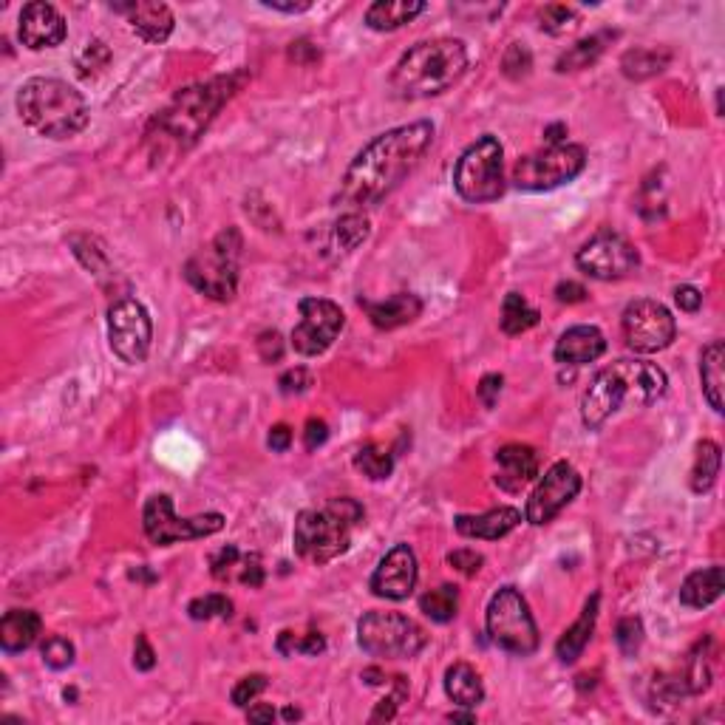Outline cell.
Returning <instances> with one entry per match:
<instances>
[{
	"mask_svg": "<svg viewBox=\"0 0 725 725\" xmlns=\"http://www.w3.org/2000/svg\"><path fill=\"white\" fill-rule=\"evenodd\" d=\"M669 377L658 363L649 360H615L592 377L581 397V422L598 431L604 422L621 411L624 403L652 405L666 394Z\"/></svg>",
	"mask_w": 725,
	"mask_h": 725,
	"instance_id": "7a4b0ae2",
	"label": "cell"
},
{
	"mask_svg": "<svg viewBox=\"0 0 725 725\" xmlns=\"http://www.w3.org/2000/svg\"><path fill=\"white\" fill-rule=\"evenodd\" d=\"M539 323V309L527 304V298L519 292H510L502 304V332L505 335H524Z\"/></svg>",
	"mask_w": 725,
	"mask_h": 725,
	"instance_id": "836d02e7",
	"label": "cell"
},
{
	"mask_svg": "<svg viewBox=\"0 0 725 725\" xmlns=\"http://www.w3.org/2000/svg\"><path fill=\"white\" fill-rule=\"evenodd\" d=\"M114 12L128 17L136 37L145 43H165L173 34V12L165 3L156 0H131V3H114Z\"/></svg>",
	"mask_w": 725,
	"mask_h": 725,
	"instance_id": "ffe728a7",
	"label": "cell"
},
{
	"mask_svg": "<svg viewBox=\"0 0 725 725\" xmlns=\"http://www.w3.org/2000/svg\"><path fill=\"white\" fill-rule=\"evenodd\" d=\"M675 301L683 312H697V309L703 306V292L697 287H689V284H686V287L675 289Z\"/></svg>",
	"mask_w": 725,
	"mask_h": 725,
	"instance_id": "6f0895ef",
	"label": "cell"
},
{
	"mask_svg": "<svg viewBox=\"0 0 725 725\" xmlns=\"http://www.w3.org/2000/svg\"><path fill=\"white\" fill-rule=\"evenodd\" d=\"M607 352V338L598 326H570L558 338L553 357L561 366H584Z\"/></svg>",
	"mask_w": 725,
	"mask_h": 725,
	"instance_id": "7402d4cb",
	"label": "cell"
},
{
	"mask_svg": "<svg viewBox=\"0 0 725 725\" xmlns=\"http://www.w3.org/2000/svg\"><path fill=\"white\" fill-rule=\"evenodd\" d=\"M456 193L471 204L496 202L505 193V151L496 136H479L456 159Z\"/></svg>",
	"mask_w": 725,
	"mask_h": 725,
	"instance_id": "ba28073f",
	"label": "cell"
},
{
	"mask_svg": "<svg viewBox=\"0 0 725 725\" xmlns=\"http://www.w3.org/2000/svg\"><path fill=\"white\" fill-rule=\"evenodd\" d=\"M431 142H434V125L428 119L374 136L343 173L340 202L355 204V207L380 204L420 165Z\"/></svg>",
	"mask_w": 725,
	"mask_h": 725,
	"instance_id": "6da1fadb",
	"label": "cell"
},
{
	"mask_svg": "<svg viewBox=\"0 0 725 725\" xmlns=\"http://www.w3.org/2000/svg\"><path fill=\"white\" fill-rule=\"evenodd\" d=\"M530 68H533V54H530V49L524 43H510L505 57H502L505 77H510V80H524L530 74Z\"/></svg>",
	"mask_w": 725,
	"mask_h": 725,
	"instance_id": "f6af8a7d",
	"label": "cell"
},
{
	"mask_svg": "<svg viewBox=\"0 0 725 725\" xmlns=\"http://www.w3.org/2000/svg\"><path fill=\"white\" fill-rule=\"evenodd\" d=\"M258 355L264 363H278L281 357H284V340L281 335L272 329V332H264L261 338H258Z\"/></svg>",
	"mask_w": 725,
	"mask_h": 725,
	"instance_id": "db71d44e",
	"label": "cell"
},
{
	"mask_svg": "<svg viewBox=\"0 0 725 725\" xmlns=\"http://www.w3.org/2000/svg\"><path fill=\"white\" fill-rule=\"evenodd\" d=\"M502 386H505V377L502 374H485L479 380V386H476V397L482 400L485 408H493L496 400H499V394H502Z\"/></svg>",
	"mask_w": 725,
	"mask_h": 725,
	"instance_id": "f5cc1de1",
	"label": "cell"
},
{
	"mask_svg": "<svg viewBox=\"0 0 725 725\" xmlns=\"http://www.w3.org/2000/svg\"><path fill=\"white\" fill-rule=\"evenodd\" d=\"M624 340L626 346L638 355H655L672 346L677 335V323L672 312L660 301H632L624 309Z\"/></svg>",
	"mask_w": 725,
	"mask_h": 725,
	"instance_id": "5bb4252c",
	"label": "cell"
},
{
	"mask_svg": "<svg viewBox=\"0 0 725 725\" xmlns=\"http://www.w3.org/2000/svg\"><path fill=\"white\" fill-rule=\"evenodd\" d=\"M244 80V74H233V77H216L210 83H199L185 88L176 100L170 102L168 108L156 117V131L162 139L176 148H187L193 145L199 136L207 131V125L216 119L221 105L230 100L238 91V85Z\"/></svg>",
	"mask_w": 725,
	"mask_h": 725,
	"instance_id": "5b68a950",
	"label": "cell"
},
{
	"mask_svg": "<svg viewBox=\"0 0 725 725\" xmlns=\"http://www.w3.org/2000/svg\"><path fill=\"white\" fill-rule=\"evenodd\" d=\"M420 609L437 624H448L454 621L456 612H459V590L454 584H442L437 590L425 592L420 598Z\"/></svg>",
	"mask_w": 725,
	"mask_h": 725,
	"instance_id": "e575fe53",
	"label": "cell"
},
{
	"mask_svg": "<svg viewBox=\"0 0 725 725\" xmlns=\"http://www.w3.org/2000/svg\"><path fill=\"white\" fill-rule=\"evenodd\" d=\"M238 561H241V553H238V547L227 544V547L221 550L219 556H213V578H219V581H227V578H233V570H238Z\"/></svg>",
	"mask_w": 725,
	"mask_h": 725,
	"instance_id": "c3c4849f",
	"label": "cell"
},
{
	"mask_svg": "<svg viewBox=\"0 0 725 725\" xmlns=\"http://www.w3.org/2000/svg\"><path fill=\"white\" fill-rule=\"evenodd\" d=\"M711 680H714V641L703 638L689 652L683 683H686L689 694H703L711 686Z\"/></svg>",
	"mask_w": 725,
	"mask_h": 725,
	"instance_id": "4dcf8cb0",
	"label": "cell"
},
{
	"mask_svg": "<svg viewBox=\"0 0 725 725\" xmlns=\"http://www.w3.org/2000/svg\"><path fill=\"white\" fill-rule=\"evenodd\" d=\"M496 465H499L496 485L507 493H519L539 476V454L522 442H510L505 448H499Z\"/></svg>",
	"mask_w": 725,
	"mask_h": 725,
	"instance_id": "44dd1931",
	"label": "cell"
},
{
	"mask_svg": "<svg viewBox=\"0 0 725 725\" xmlns=\"http://www.w3.org/2000/svg\"><path fill=\"white\" fill-rule=\"evenodd\" d=\"M267 689V677L264 675H247L238 680L236 686H233V692H230V700H233V706L238 709H247L250 703H253L258 694Z\"/></svg>",
	"mask_w": 725,
	"mask_h": 725,
	"instance_id": "7dc6e473",
	"label": "cell"
},
{
	"mask_svg": "<svg viewBox=\"0 0 725 725\" xmlns=\"http://www.w3.org/2000/svg\"><path fill=\"white\" fill-rule=\"evenodd\" d=\"M425 12L422 0H377L366 9V26L374 32H394Z\"/></svg>",
	"mask_w": 725,
	"mask_h": 725,
	"instance_id": "83f0119b",
	"label": "cell"
},
{
	"mask_svg": "<svg viewBox=\"0 0 725 725\" xmlns=\"http://www.w3.org/2000/svg\"><path fill=\"white\" fill-rule=\"evenodd\" d=\"M522 524V510L516 507H493L488 513L479 516H456V533L465 539H482V541H499L505 539L507 533H513Z\"/></svg>",
	"mask_w": 725,
	"mask_h": 725,
	"instance_id": "603a6c76",
	"label": "cell"
},
{
	"mask_svg": "<svg viewBox=\"0 0 725 725\" xmlns=\"http://www.w3.org/2000/svg\"><path fill=\"white\" fill-rule=\"evenodd\" d=\"M417 578H420V564L414 550L408 544H394L377 564V570L371 573L369 590L386 601H405L417 587Z\"/></svg>",
	"mask_w": 725,
	"mask_h": 725,
	"instance_id": "ac0fdd59",
	"label": "cell"
},
{
	"mask_svg": "<svg viewBox=\"0 0 725 725\" xmlns=\"http://www.w3.org/2000/svg\"><path fill=\"white\" fill-rule=\"evenodd\" d=\"M108 63H111V49H108L102 40H88L85 49L77 54V74H80L83 80H91V77H97Z\"/></svg>",
	"mask_w": 725,
	"mask_h": 725,
	"instance_id": "b9f144b4",
	"label": "cell"
},
{
	"mask_svg": "<svg viewBox=\"0 0 725 725\" xmlns=\"http://www.w3.org/2000/svg\"><path fill=\"white\" fill-rule=\"evenodd\" d=\"M238 258H241V236L236 227L221 230L207 247L190 255L185 264V278L190 287L213 301H230L238 287Z\"/></svg>",
	"mask_w": 725,
	"mask_h": 725,
	"instance_id": "52a82bcc",
	"label": "cell"
},
{
	"mask_svg": "<svg viewBox=\"0 0 725 725\" xmlns=\"http://www.w3.org/2000/svg\"><path fill=\"white\" fill-rule=\"evenodd\" d=\"M187 615L193 621H213V618H230L233 615V601L221 592H210V595H202V598H193L190 607H187Z\"/></svg>",
	"mask_w": 725,
	"mask_h": 725,
	"instance_id": "60d3db41",
	"label": "cell"
},
{
	"mask_svg": "<svg viewBox=\"0 0 725 725\" xmlns=\"http://www.w3.org/2000/svg\"><path fill=\"white\" fill-rule=\"evenodd\" d=\"M578 493H581V473L575 471L570 462H556L530 493L527 507H524V519L536 527L553 522Z\"/></svg>",
	"mask_w": 725,
	"mask_h": 725,
	"instance_id": "e0dca14e",
	"label": "cell"
},
{
	"mask_svg": "<svg viewBox=\"0 0 725 725\" xmlns=\"http://www.w3.org/2000/svg\"><path fill=\"white\" fill-rule=\"evenodd\" d=\"M71 250L74 255L83 261L85 270H91L97 278L102 275H111V261H108V253H105V247H102L97 238L91 236H71Z\"/></svg>",
	"mask_w": 725,
	"mask_h": 725,
	"instance_id": "74e56055",
	"label": "cell"
},
{
	"mask_svg": "<svg viewBox=\"0 0 725 725\" xmlns=\"http://www.w3.org/2000/svg\"><path fill=\"white\" fill-rule=\"evenodd\" d=\"M615 643H618V649L624 652L626 658L635 655L643 643L641 618H624V621H618V626H615Z\"/></svg>",
	"mask_w": 725,
	"mask_h": 725,
	"instance_id": "bcb514c9",
	"label": "cell"
},
{
	"mask_svg": "<svg viewBox=\"0 0 725 725\" xmlns=\"http://www.w3.org/2000/svg\"><path fill=\"white\" fill-rule=\"evenodd\" d=\"M445 694L462 709H476L485 700V683L471 663H454L445 672Z\"/></svg>",
	"mask_w": 725,
	"mask_h": 725,
	"instance_id": "f1b7e54d",
	"label": "cell"
},
{
	"mask_svg": "<svg viewBox=\"0 0 725 725\" xmlns=\"http://www.w3.org/2000/svg\"><path fill=\"white\" fill-rule=\"evenodd\" d=\"M405 697V689H400L397 694H391L386 700H380V706L374 709L371 714V723H377V720H394V714H397V706H400V700Z\"/></svg>",
	"mask_w": 725,
	"mask_h": 725,
	"instance_id": "91938a15",
	"label": "cell"
},
{
	"mask_svg": "<svg viewBox=\"0 0 725 725\" xmlns=\"http://www.w3.org/2000/svg\"><path fill=\"white\" fill-rule=\"evenodd\" d=\"M564 136H567V125H550L547 131H544V139H547V145H564Z\"/></svg>",
	"mask_w": 725,
	"mask_h": 725,
	"instance_id": "e7e4bbea",
	"label": "cell"
},
{
	"mask_svg": "<svg viewBox=\"0 0 725 725\" xmlns=\"http://www.w3.org/2000/svg\"><path fill=\"white\" fill-rule=\"evenodd\" d=\"M485 626H488L490 641L507 655L527 658L539 649V626L516 587H502L490 598Z\"/></svg>",
	"mask_w": 725,
	"mask_h": 725,
	"instance_id": "9c48e42d",
	"label": "cell"
},
{
	"mask_svg": "<svg viewBox=\"0 0 725 725\" xmlns=\"http://www.w3.org/2000/svg\"><path fill=\"white\" fill-rule=\"evenodd\" d=\"M142 527H145V536L151 539V544L168 547V544H179V541L216 536L224 527V516L221 513H204V516H193V519H179L168 493H156L142 507Z\"/></svg>",
	"mask_w": 725,
	"mask_h": 725,
	"instance_id": "7c38bea8",
	"label": "cell"
},
{
	"mask_svg": "<svg viewBox=\"0 0 725 725\" xmlns=\"http://www.w3.org/2000/svg\"><path fill=\"white\" fill-rule=\"evenodd\" d=\"M301 323L292 329V349L304 357L323 355L346 326V315L335 301L326 298H304L298 304Z\"/></svg>",
	"mask_w": 725,
	"mask_h": 725,
	"instance_id": "2e32d148",
	"label": "cell"
},
{
	"mask_svg": "<svg viewBox=\"0 0 725 725\" xmlns=\"http://www.w3.org/2000/svg\"><path fill=\"white\" fill-rule=\"evenodd\" d=\"M40 632H43V621H40L37 612H32V609H12L0 621V646H3L6 655L26 652L29 646L37 643Z\"/></svg>",
	"mask_w": 725,
	"mask_h": 725,
	"instance_id": "d4e9b609",
	"label": "cell"
},
{
	"mask_svg": "<svg viewBox=\"0 0 725 725\" xmlns=\"http://www.w3.org/2000/svg\"><path fill=\"white\" fill-rule=\"evenodd\" d=\"M357 643L371 658L403 660L420 655L428 635L417 621L400 612H366L357 624Z\"/></svg>",
	"mask_w": 725,
	"mask_h": 725,
	"instance_id": "30bf717a",
	"label": "cell"
},
{
	"mask_svg": "<svg viewBox=\"0 0 725 725\" xmlns=\"http://www.w3.org/2000/svg\"><path fill=\"white\" fill-rule=\"evenodd\" d=\"M17 34L26 49H54L66 40V17L60 15L51 3L34 0L26 3L20 20H17Z\"/></svg>",
	"mask_w": 725,
	"mask_h": 725,
	"instance_id": "d6986e66",
	"label": "cell"
},
{
	"mask_svg": "<svg viewBox=\"0 0 725 725\" xmlns=\"http://www.w3.org/2000/svg\"><path fill=\"white\" fill-rule=\"evenodd\" d=\"M270 448L272 451H278V454H284L287 451L289 445H292V431H289V425H284V422H278L275 428L270 431Z\"/></svg>",
	"mask_w": 725,
	"mask_h": 725,
	"instance_id": "94428289",
	"label": "cell"
},
{
	"mask_svg": "<svg viewBox=\"0 0 725 725\" xmlns=\"http://www.w3.org/2000/svg\"><path fill=\"white\" fill-rule=\"evenodd\" d=\"M448 720H451V723H473L476 717H473V714H456L454 711V714H448Z\"/></svg>",
	"mask_w": 725,
	"mask_h": 725,
	"instance_id": "03108f58",
	"label": "cell"
},
{
	"mask_svg": "<svg viewBox=\"0 0 725 725\" xmlns=\"http://www.w3.org/2000/svg\"><path fill=\"white\" fill-rule=\"evenodd\" d=\"M355 465L363 476L380 482V479H388L391 471H394V456H391L386 445H366V448L357 451Z\"/></svg>",
	"mask_w": 725,
	"mask_h": 725,
	"instance_id": "8d00e7d4",
	"label": "cell"
},
{
	"mask_svg": "<svg viewBox=\"0 0 725 725\" xmlns=\"http://www.w3.org/2000/svg\"><path fill=\"white\" fill-rule=\"evenodd\" d=\"M725 590V573L720 564L706 567V570H694L683 584H680V604L689 609L711 607L714 601H720Z\"/></svg>",
	"mask_w": 725,
	"mask_h": 725,
	"instance_id": "484cf974",
	"label": "cell"
},
{
	"mask_svg": "<svg viewBox=\"0 0 725 725\" xmlns=\"http://www.w3.org/2000/svg\"><path fill=\"white\" fill-rule=\"evenodd\" d=\"M539 20H541V32L561 37V34L575 32V29H578L581 15H578V9L567 6V3H550V6L541 9Z\"/></svg>",
	"mask_w": 725,
	"mask_h": 725,
	"instance_id": "ab89813d",
	"label": "cell"
},
{
	"mask_svg": "<svg viewBox=\"0 0 725 725\" xmlns=\"http://www.w3.org/2000/svg\"><path fill=\"white\" fill-rule=\"evenodd\" d=\"M17 114L34 134L71 139L88 125V102L74 85L54 77H34L17 91Z\"/></svg>",
	"mask_w": 725,
	"mask_h": 725,
	"instance_id": "277c9868",
	"label": "cell"
},
{
	"mask_svg": "<svg viewBox=\"0 0 725 725\" xmlns=\"http://www.w3.org/2000/svg\"><path fill=\"white\" fill-rule=\"evenodd\" d=\"M720 465H723V454H720V445L703 439L697 445V456H694L692 468V490L694 493H709L720 476Z\"/></svg>",
	"mask_w": 725,
	"mask_h": 725,
	"instance_id": "1f68e13d",
	"label": "cell"
},
{
	"mask_svg": "<svg viewBox=\"0 0 725 725\" xmlns=\"http://www.w3.org/2000/svg\"><path fill=\"white\" fill-rule=\"evenodd\" d=\"M468 68V49L462 40L437 37L422 40L405 51L391 71V91L400 100H428L445 94Z\"/></svg>",
	"mask_w": 725,
	"mask_h": 725,
	"instance_id": "3957f363",
	"label": "cell"
},
{
	"mask_svg": "<svg viewBox=\"0 0 725 725\" xmlns=\"http://www.w3.org/2000/svg\"><path fill=\"white\" fill-rule=\"evenodd\" d=\"M134 666L139 672H151L153 666H156V655H153L151 643L145 635H139L136 638V646H134Z\"/></svg>",
	"mask_w": 725,
	"mask_h": 725,
	"instance_id": "9f6ffc18",
	"label": "cell"
},
{
	"mask_svg": "<svg viewBox=\"0 0 725 725\" xmlns=\"http://www.w3.org/2000/svg\"><path fill=\"white\" fill-rule=\"evenodd\" d=\"M284 720H289V723H292V720H301V711L289 706V709H284Z\"/></svg>",
	"mask_w": 725,
	"mask_h": 725,
	"instance_id": "003e7915",
	"label": "cell"
},
{
	"mask_svg": "<svg viewBox=\"0 0 725 725\" xmlns=\"http://www.w3.org/2000/svg\"><path fill=\"white\" fill-rule=\"evenodd\" d=\"M360 306L366 309L369 321L383 332L408 326L422 315V301L414 292H397V295H388L383 301H363L360 298Z\"/></svg>",
	"mask_w": 725,
	"mask_h": 725,
	"instance_id": "cb8c5ba5",
	"label": "cell"
},
{
	"mask_svg": "<svg viewBox=\"0 0 725 725\" xmlns=\"http://www.w3.org/2000/svg\"><path fill=\"white\" fill-rule=\"evenodd\" d=\"M366 510L360 502L343 496L323 507L304 510L295 522V550L312 564H329L352 547V530L363 522Z\"/></svg>",
	"mask_w": 725,
	"mask_h": 725,
	"instance_id": "8992f818",
	"label": "cell"
},
{
	"mask_svg": "<svg viewBox=\"0 0 725 725\" xmlns=\"http://www.w3.org/2000/svg\"><path fill=\"white\" fill-rule=\"evenodd\" d=\"M264 6L272 9V12H284V15H298V12H306L312 3L304 0V3H281V0H264Z\"/></svg>",
	"mask_w": 725,
	"mask_h": 725,
	"instance_id": "6125c7cd",
	"label": "cell"
},
{
	"mask_svg": "<svg viewBox=\"0 0 725 725\" xmlns=\"http://www.w3.org/2000/svg\"><path fill=\"white\" fill-rule=\"evenodd\" d=\"M669 66V54L666 51H649V49H635L626 51L621 68L629 80H649L660 74L663 68Z\"/></svg>",
	"mask_w": 725,
	"mask_h": 725,
	"instance_id": "d590c367",
	"label": "cell"
},
{
	"mask_svg": "<svg viewBox=\"0 0 725 725\" xmlns=\"http://www.w3.org/2000/svg\"><path fill=\"white\" fill-rule=\"evenodd\" d=\"M40 655H43V663L49 669L60 672V669H68L74 663V643L63 638V635H51L40 646Z\"/></svg>",
	"mask_w": 725,
	"mask_h": 725,
	"instance_id": "ee69618b",
	"label": "cell"
},
{
	"mask_svg": "<svg viewBox=\"0 0 725 725\" xmlns=\"http://www.w3.org/2000/svg\"><path fill=\"white\" fill-rule=\"evenodd\" d=\"M323 649H326V641L321 632H309V635L281 632V638H278L281 655H321Z\"/></svg>",
	"mask_w": 725,
	"mask_h": 725,
	"instance_id": "7bdbcfd3",
	"label": "cell"
},
{
	"mask_svg": "<svg viewBox=\"0 0 725 725\" xmlns=\"http://www.w3.org/2000/svg\"><path fill=\"white\" fill-rule=\"evenodd\" d=\"M247 720L250 723H272L275 720V709L272 706H253L247 711Z\"/></svg>",
	"mask_w": 725,
	"mask_h": 725,
	"instance_id": "be15d7a7",
	"label": "cell"
},
{
	"mask_svg": "<svg viewBox=\"0 0 725 725\" xmlns=\"http://www.w3.org/2000/svg\"><path fill=\"white\" fill-rule=\"evenodd\" d=\"M556 298L561 304H581V301H587V289L575 281H561L556 287Z\"/></svg>",
	"mask_w": 725,
	"mask_h": 725,
	"instance_id": "680465c9",
	"label": "cell"
},
{
	"mask_svg": "<svg viewBox=\"0 0 725 725\" xmlns=\"http://www.w3.org/2000/svg\"><path fill=\"white\" fill-rule=\"evenodd\" d=\"M448 564L459 570L462 575H476L482 570V564H485V558L479 556L476 550H454V553H448Z\"/></svg>",
	"mask_w": 725,
	"mask_h": 725,
	"instance_id": "f907efd6",
	"label": "cell"
},
{
	"mask_svg": "<svg viewBox=\"0 0 725 725\" xmlns=\"http://www.w3.org/2000/svg\"><path fill=\"white\" fill-rule=\"evenodd\" d=\"M312 386V374L301 366H295V369H289L281 374V380H278V388L284 391V394H304L309 391Z\"/></svg>",
	"mask_w": 725,
	"mask_h": 725,
	"instance_id": "681fc988",
	"label": "cell"
},
{
	"mask_svg": "<svg viewBox=\"0 0 725 725\" xmlns=\"http://www.w3.org/2000/svg\"><path fill=\"white\" fill-rule=\"evenodd\" d=\"M329 439V425L318 417H312V420H306V428H304V445L309 451H315V448H321L323 442Z\"/></svg>",
	"mask_w": 725,
	"mask_h": 725,
	"instance_id": "11a10c76",
	"label": "cell"
},
{
	"mask_svg": "<svg viewBox=\"0 0 725 725\" xmlns=\"http://www.w3.org/2000/svg\"><path fill=\"white\" fill-rule=\"evenodd\" d=\"M369 230L371 224L363 213H346L335 224V244H338L343 253H352V250H357L369 238Z\"/></svg>",
	"mask_w": 725,
	"mask_h": 725,
	"instance_id": "f35d334b",
	"label": "cell"
},
{
	"mask_svg": "<svg viewBox=\"0 0 725 725\" xmlns=\"http://www.w3.org/2000/svg\"><path fill=\"white\" fill-rule=\"evenodd\" d=\"M598 604H601V595L595 592L590 601H587V607L581 612V618L575 621L556 643V655L561 663H575V660L584 655V649H587V643H590L592 632H595V621H598Z\"/></svg>",
	"mask_w": 725,
	"mask_h": 725,
	"instance_id": "4316f807",
	"label": "cell"
},
{
	"mask_svg": "<svg viewBox=\"0 0 725 725\" xmlns=\"http://www.w3.org/2000/svg\"><path fill=\"white\" fill-rule=\"evenodd\" d=\"M575 267L595 281H621L641 267V255L632 241L604 230L575 253Z\"/></svg>",
	"mask_w": 725,
	"mask_h": 725,
	"instance_id": "9a60e30c",
	"label": "cell"
},
{
	"mask_svg": "<svg viewBox=\"0 0 725 725\" xmlns=\"http://www.w3.org/2000/svg\"><path fill=\"white\" fill-rule=\"evenodd\" d=\"M587 168V151L581 145L564 142V145H547L544 151L530 153L519 159L513 170V182L519 190L544 193L561 185H570Z\"/></svg>",
	"mask_w": 725,
	"mask_h": 725,
	"instance_id": "8fae6325",
	"label": "cell"
},
{
	"mask_svg": "<svg viewBox=\"0 0 725 725\" xmlns=\"http://www.w3.org/2000/svg\"><path fill=\"white\" fill-rule=\"evenodd\" d=\"M238 581L241 584H247V587H261L264 584V567H261V558L255 556V553H250V556H241V561H238Z\"/></svg>",
	"mask_w": 725,
	"mask_h": 725,
	"instance_id": "816d5d0a",
	"label": "cell"
},
{
	"mask_svg": "<svg viewBox=\"0 0 725 725\" xmlns=\"http://www.w3.org/2000/svg\"><path fill=\"white\" fill-rule=\"evenodd\" d=\"M723 363H725V346L723 340H711L709 346L700 355V383H703V394L709 405L723 414Z\"/></svg>",
	"mask_w": 725,
	"mask_h": 725,
	"instance_id": "f546056e",
	"label": "cell"
},
{
	"mask_svg": "<svg viewBox=\"0 0 725 725\" xmlns=\"http://www.w3.org/2000/svg\"><path fill=\"white\" fill-rule=\"evenodd\" d=\"M607 40H609V34H592V37L578 40L575 46H570V49L558 57L556 71L558 74H567V71H581V68L595 66V63H598V57H601L604 49H607Z\"/></svg>",
	"mask_w": 725,
	"mask_h": 725,
	"instance_id": "d6a6232c",
	"label": "cell"
},
{
	"mask_svg": "<svg viewBox=\"0 0 725 725\" xmlns=\"http://www.w3.org/2000/svg\"><path fill=\"white\" fill-rule=\"evenodd\" d=\"M153 340V323L148 309L139 304L136 298H119L108 309V343L111 352L128 363L139 366L148 360Z\"/></svg>",
	"mask_w": 725,
	"mask_h": 725,
	"instance_id": "4fadbf2b",
	"label": "cell"
}]
</instances>
